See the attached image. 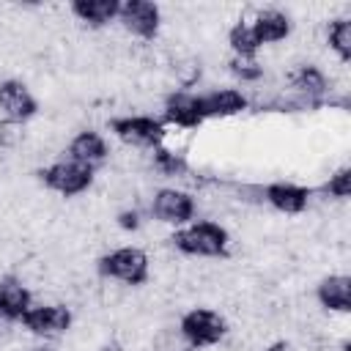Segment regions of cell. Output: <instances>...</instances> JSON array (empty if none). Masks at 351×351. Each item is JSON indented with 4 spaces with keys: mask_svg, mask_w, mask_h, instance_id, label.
Wrapping results in <instances>:
<instances>
[{
    "mask_svg": "<svg viewBox=\"0 0 351 351\" xmlns=\"http://www.w3.org/2000/svg\"><path fill=\"white\" fill-rule=\"evenodd\" d=\"M310 192L299 184H271L266 186V203L280 214H302L307 208Z\"/></svg>",
    "mask_w": 351,
    "mask_h": 351,
    "instance_id": "obj_15",
    "label": "cell"
},
{
    "mask_svg": "<svg viewBox=\"0 0 351 351\" xmlns=\"http://www.w3.org/2000/svg\"><path fill=\"white\" fill-rule=\"evenodd\" d=\"M36 96L30 93V88L14 77L0 82V112L5 121H16V123H27L36 115Z\"/></svg>",
    "mask_w": 351,
    "mask_h": 351,
    "instance_id": "obj_9",
    "label": "cell"
},
{
    "mask_svg": "<svg viewBox=\"0 0 351 351\" xmlns=\"http://www.w3.org/2000/svg\"><path fill=\"white\" fill-rule=\"evenodd\" d=\"M151 258L140 247H118L99 258V274L123 285H143L148 282Z\"/></svg>",
    "mask_w": 351,
    "mask_h": 351,
    "instance_id": "obj_2",
    "label": "cell"
},
{
    "mask_svg": "<svg viewBox=\"0 0 351 351\" xmlns=\"http://www.w3.org/2000/svg\"><path fill=\"white\" fill-rule=\"evenodd\" d=\"M315 299L326 313H348V307H351V277L346 271L326 274L315 288Z\"/></svg>",
    "mask_w": 351,
    "mask_h": 351,
    "instance_id": "obj_11",
    "label": "cell"
},
{
    "mask_svg": "<svg viewBox=\"0 0 351 351\" xmlns=\"http://www.w3.org/2000/svg\"><path fill=\"white\" fill-rule=\"evenodd\" d=\"M326 44H329V52L335 58H340L343 63H348V58H351V16H335V19H329Z\"/></svg>",
    "mask_w": 351,
    "mask_h": 351,
    "instance_id": "obj_18",
    "label": "cell"
},
{
    "mask_svg": "<svg viewBox=\"0 0 351 351\" xmlns=\"http://www.w3.org/2000/svg\"><path fill=\"white\" fill-rule=\"evenodd\" d=\"M112 132L118 134V140L129 148H151L159 145L165 140V126L151 118V115H126V118H115L112 121Z\"/></svg>",
    "mask_w": 351,
    "mask_h": 351,
    "instance_id": "obj_7",
    "label": "cell"
},
{
    "mask_svg": "<svg viewBox=\"0 0 351 351\" xmlns=\"http://www.w3.org/2000/svg\"><path fill=\"white\" fill-rule=\"evenodd\" d=\"M324 192L335 200H346L351 195V170L348 167H340L337 173L329 176V181L324 184Z\"/></svg>",
    "mask_w": 351,
    "mask_h": 351,
    "instance_id": "obj_21",
    "label": "cell"
},
{
    "mask_svg": "<svg viewBox=\"0 0 351 351\" xmlns=\"http://www.w3.org/2000/svg\"><path fill=\"white\" fill-rule=\"evenodd\" d=\"M33 351H52V348H47V346H36Z\"/></svg>",
    "mask_w": 351,
    "mask_h": 351,
    "instance_id": "obj_23",
    "label": "cell"
},
{
    "mask_svg": "<svg viewBox=\"0 0 351 351\" xmlns=\"http://www.w3.org/2000/svg\"><path fill=\"white\" fill-rule=\"evenodd\" d=\"M33 293L30 288L16 280V277H3L0 280V315L11 321H22V315L30 310Z\"/></svg>",
    "mask_w": 351,
    "mask_h": 351,
    "instance_id": "obj_14",
    "label": "cell"
},
{
    "mask_svg": "<svg viewBox=\"0 0 351 351\" xmlns=\"http://www.w3.org/2000/svg\"><path fill=\"white\" fill-rule=\"evenodd\" d=\"M200 118H230L247 110V99L236 88H211L208 93L197 96Z\"/></svg>",
    "mask_w": 351,
    "mask_h": 351,
    "instance_id": "obj_10",
    "label": "cell"
},
{
    "mask_svg": "<svg viewBox=\"0 0 351 351\" xmlns=\"http://www.w3.org/2000/svg\"><path fill=\"white\" fill-rule=\"evenodd\" d=\"M178 326L184 329V335L189 337V343L195 348H208L228 337V318L208 307H195V310L184 313Z\"/></svg>",
    "mask_w": 351,
    "mask_h": 351,
    "instance_id": "obj_4",
    "label": "cell"
},
{
    "mask_svg": "<svg viewBox=\"0 0 351 351\" xmlns=\"http://www.w3.org/2000/svg\"><path fill=\"white\" fill-rule=\"evenodd\" d=\"M165 118L181 129H189V126H197L203 118H200V110H197V96L189 93V90H176L165 99Z\"/></svg>",
    "mask_w": 351,
    "mask_h": 351,
    "instance_id": "obj_16",
    "label": "cell"
},
{
    "mask_svg": "<svg viewBox=\"0 0 351 351\" xmlns=\"http://www.w3.org/2000/svg\"><path fill=\"white\" fill-rule=\"evenodd\" d=\"M228 230L219 222L203 219V222H189L173 236V247L184 255L195 258H219L228 252Z\"/></svg>",
    "mask_w": 351,
    "mask_h": 351,
    "instance_id": "obj_1",
    "label": "cell"
},
{
    "mask_svg": "<svg viewBox=\"0 0 351 351\" xmlns=\"http://www.w3.org/2000/svg\"><path fill=\"white\" fill-rule=\"evenodd\" d=\"M41 178H44L47 189H52L63 197H74V195H82L93 184V170L74 159H58L49 167H44Z\"/></svg>",
    "mask_w": 351,
    "mask_h": 351,
    "instance_id": "obj_6",
    "label": "cell"
},
{
    "mask_svg": "<svg viewBox=\"0 0 351 351\" xmlns=\"http://www.w3.org/2000/svg\"><path fill=\"white\" fill-rule=\"evenodd\" d=\"M107 156H110V145L93 129H82L69 140V159H74V162H80V165H85L90 170L96 165H101Z\"/></svg>",
    "mask_w": 351,
    "mask_h": 351,
    "instance_id": "obj_12",
    "label": "cell"
},
{
    "mask_svg": "<svg viewBox=\"0 0 351 351\" xmlns=\"http://www.w3.org/2000/svg\"><path fill=\"white\" fill-rule=\"evenodd\" d=\"M151 351H195L178 324H162L151 335Z\"/></svg>",
    "mask_w": 351,
    "mask_h": 351,
    "instance_id": "obj_19",
    "label": "cell"
},
{
    "mask_svg": "<svg viewBox=\"0 0 351 351\" xmlns=\"http://www.w3.org/2000/svg\"><path fill=\"white\" fill-rule=\"evenodd\" d=\"M252 33L258 38V44H280L291 36V16L280 8H266V11H255V16L250 19Z\"/></svg>",
    "mask_w": 351,
    "mask_h": 351,
    "instance_id": "obj_13",
    "label": "cell"
},
{
    "mask_svg": "<svg viewBox=\"0 0 351 351\" xmlns=\"http://www.w3.org/2000/svg\"><path fill=\"white\" fill-rule=\"evenodd\" d=\"M99 351H126V348H123L118 340H107V343L99 346Z\"/></svg>",
    "mask_w": 351,
    "mask_h": 351,
    "instance_id": "obj_22",
    "label": "cell"
},
{
    "mask_svg": "<svg viewBox=\"0 0 351 351\" xmlns=\"http://www.w3.org/2000/svg\"><path fill=\"white\" fill-rule=\"evenodd\" d=\"M74 324L71 307L60 302H33L22 315V326L38 337H63Z\"/></svg>",
    "mask_w": 351,
    "mask_h": 351,
    "instance_id": "obj_3",
    "label": "cell"
},
{
    "mask_svg": "<svg viewBox=\"0 0 351 351\" xmlns=\"http://www.w3.org/2000/svg\"><path fill=\"white\" fill-rule=\"evenodd\" d=\"M118 5L115 0H77L69 5L71 16H77V22H85L90 27H107L115 16H118Z\"/></svg>",
    "mask_w": 351,
    "mask_h": 351,
    "instance_id": "obj_17",
    "label": "cell"
},
{
    "mask_svg": "<svg viewBox=\"0 0 351 351\" xmlns=\"http://www.w3.org/2000/svg\"><path fill=\"white\" fill-rule=\"evenodd\" d=\"M118 19H121V27L126 36L145 41V38L156 36L159 22H162V8L148 0H129V3L118 5Z\"/></svg>",
    "mask_w": 351,
    "mask_h": 351,
    "instance_id": "obj_8",
    "label": "cell"
},
{
    "mask_svg": "<svg viewBox=\"0 0 351 351\" xmlns=\"http://www.w3.org/2000/svg\"><path fill=\"white\" fill-rule=\"evenodd\" d=\"M195 211H197V203L192 192L181 186H162L151 197V217H156V222L162 225H189Z\"/></svg>",
    "mask_w": 351,
    "mask_h": 351,
    "instance_id": "obj_5",
    "label": "cell"
},
{
    "mask_svg": "<svg viewBox=\"0 0 351 351\" xmlns=\"http://www.w3.org/2000/svg\"><path fill=\"white\" fill-rule=\"evenodd\" d=\"M228 44L233 47V55H255L258 52V38H255V33H252V25H250V19H239L233 27H230V33H228Z\"/></svg>",
    "mask_w": 351,
    "mask_h": 351,
    "instance_id": "obj_20",
    "label": "cell"
}]
</instances>
